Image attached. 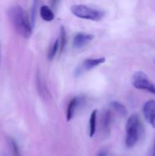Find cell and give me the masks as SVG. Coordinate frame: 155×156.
<instances>
[{
    "label": "cell",
    "mask_w": 155,
    "mask_h": 156,
    "mask_svg": "<svg viewBox=\"0 0 155 156\" xmlns=\"http://www.w3.org/2000/svg\"><path fill=\"white\" fill-rule=\"evenodd\" d=\"M9 16L17 33L24 38H29L33 33V24L27 12L20 5H15L9 11Z\"/></svg>",
    "instance_id": "obj_1"
},
{
    "label": "cell",
    "mask_w": 155,
    "mask_h": 156,
    "mask_svg": "<svg viewBox=\"0 0 155 156\" xmlns=\"http://www.w3.org/2000/svg\"><path fill=\"white\" fill-rule=\"evenodd\" d=\"M71 12L78 18L94 21H100L105 15V12L103 11L81 4L71 6Z\"/></svg>",
    "instance_id": "obj_2"
},
{
    "label": "cell",
    "mask_w": 155,
    "mask_h": 156,
    "mask_svg": "<svg viewBox=\"0 0 155 156\" xmlns=\"http://www.w3.org/2000/svg\"><path fill=\"white\" fill-rule=\"evenodd\" d=\"M140 120L136 114L130 116L126 123V146L127 148H132L135 146L139 139Z\"/></svg>",
    "instance_id": "obj_3"
},
{
    "label": "cell",
    "mask_w": 155,
    "mask_h": 156,
    "mask_svg": "<svg viewBox=\"0 0 155 156\" xmlns=\"http://www.w3.org/2000/svg\"><path fill=\"white\" fill-rule=\"evenodd\" d=\"M132 83L136 89L148 91L155 95V85L143 72L138 71L135 73L132 78Z\"/></svg>",
    "instance_id": "obj_4"
},
{
    "label": "cell",
    "mask_w": 155,
    "mask_h": 156,
    "mask_svg": "<svg viewBox=\"0 0 155 156\" xmlns=\"http://www.w3.org/2000/svg\"><path fill=\"white\" fill-rule=\"evenodd\" d=\"M105 62H106V58L104 57L87 59L78 67H77L74 74H75L76 76H78L83 73H84V72L89 71V70L100 66V64L104 63Z\"/></svg>",
    "instance_id": "obj_5"
},
{
    "label": "cell",
    "mask_w": 155,
    "mask_h": 156,
    "mask_svg": "<svg viewBox=\"0 0 155 156\" xmlns=\"http://www.w3.org/2000/svg\"><path fill=\"white\" fill-rule=\"evenodd\" d=\"M143 113L146 120L155 128V101L150 100L143 106Z\"/></svg>",
    "instance_id": "obj_6"
},
{
    "label": "cell",
    "mask_w": 155,
    "mask_h": 156,
    "mask_svg": "<svg viewBox=\"0 0 155 156\" xmlns=\"http://www.w3.org/2000/svg\"><path fill=\"white\" fill-rule=\"evenodd\" d=\"M94 36L93 34L85 33H78L74 36L73 40V47L75 49H80L91 42L94 39Z\"/></svg>",
    "instance_id": "obj_7"
},
{
    "label": "cell",
    "mask_w": 155,
    "mask_h": 156,
    "mask_svg": "<svg viewBox=\"0 0 155 156\" xmlns=\"http://www.w3.org/2000/svg\"><path fill=\"white\" fill-rule=\"evenodd\" d=\"M79 101H80V100H79V98L78 97L74 98L70 101L69 104L68 105V109H67L66 113V120L68 122L72 120L74 113H75L76 108H77L78 105L79 104Z\"/></svg>",
    "instance_id": "obj_8"
},
{
    "label": "cell",
    "mask_w": 155,
    "mask_h": 156,
    "mask_svg": "<svg viewBox=\"0 0 155 156\" xmlns=\"http://www.w3.org/2000/svg\"><path fill=\"white\" fill-rule=\"evenodd\" d=\"M40 14L42 19L45 21H52L55 18L54 12L49 6L46 5L41 6Z\"/></svg>",
    "instance_id": "obj_9"
},
{
    "label": "cell",
    "mask_w": 155,
    "mask_h": 156,
    "mask_svg": "<svg viewBox=\"0 0 155 156\" xmlns=\"http://www.w3.org/2000/svg\"><path fill=\"white\" fill-rule=\"evenodd\" d=\"M97 111L94 110L91 112V117L89 120V136L90 137H93L97 130Z\"/></svg>",
    "instance_id": "obj_10"
},
{
    "label": "cell",
    "mask_w": 155,
    "mask_h": 156,
    "mask_svg": "<svg viewBox=\"0 0 155 156\" xmlns=\"http://www.w3.org/2000/svg\"><path fill=\"white\" fill-rule=\"evenodd\" d=\"M111 123H112V114L110 111H107L104 113L102 119V126L105 133H109Z\"/></svg>",
    "instance_id": "obj_11"
},
{
    "label": "cell",
    "mask_w": 155,
    "mask_h": 156,
    "mask_svg": "<svg viewBox=\"0 0 155 156\" xmlns=\"http://www.w3.org/2000/svg\"><path fill=\"white\" fill-rule=\"evenodd\" d=\"M111 107L113 110H115L119 114H120L121 116L122 117H125V116L127 115L128 114V111H127V108L123 104L120 103L119 101H112L110 103Z\"/></svg>",
    "instance_id": "obj_12"
},
{
    "label": "cell",
    "mask_w": 155,
    "mask_h": 156,
    "mask_svg": "<svg viewBox=\"0 0 155 156\" xmlns=\"http://www.w3.org/2000/svg\"><path fill=\"white\" fill-rule=\"evenodd\" d=\"M59 39H56V41L53 44L51 48L50 49V51H49L48 53V59L50 60H52L53 58L56 56V53L59 51Z\"/></svg>",
    "instance_id": "obj_13"
},
{
    "label": "cell",
    "mask_w": 155,
    "mask_h": 156,
    "mask_svg": "<svg viewBox=\"0 0 155 156\" xmlns=\"http://www.w3.org/2000/svg\"><path fill=\"white\" fill-rule=\"evenodd\" d=\"M59 53H62L63 51L64 48L66 44V33H65V30L63 27H61L60 31V38L59 39Z\"/></svg>",
    "instance_id": "obj_14"
},
{
    "label": "cell",
    "mask_w": 155,
    "mask_h": 156,
    "mask_svg": "<svg viewBox=\"0 0 155 156\" xmlns=\"http://www.w3.org/2000/svg\"><path fill=\"white\" fill-rule=\"evenodd\" d=\"M9 144H10L11 149H12V152H13L14 155L15 156H21V152H20L19 146H18V143H16L14 139L9 138Z\"/></svg>",
    "instance_id": "obj_15"
},
{
    "label": "cell",
    "mask_w": 155,
    "mask_h": 156,
    "mask_svg": "<svg viewBox=\"0 0 155 156\" xmlns=\"http://www.w3.org/2000/svg\"><path fill=\"white\" fill-rule=\"evenodd\" d=\"M97 156H108L107 151L106 149H101L100 151H99L98 153L97 154Z\"/></svg>",
    "instance_id": "obj_16"
},
{
    "label": "cell",
    "mask_w": 155,
    "mask_h": 156,
    "mask_svg": "<svg viewBox=\"0 0 155 156\" xmlns=\"http://www.w3.org/2000/svg\"><path fill=\"white\" fill-rule=\"evenodd\" d=\"M154 151H155V148H154Z\"/></svg>",
    "instance_id": "obj_17"
}]
</instances>
